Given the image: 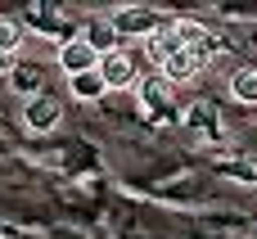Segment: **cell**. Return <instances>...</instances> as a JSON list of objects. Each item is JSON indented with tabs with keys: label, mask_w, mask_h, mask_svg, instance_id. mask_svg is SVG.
<instances>
[{
	"label": "cell",
	"mask_w": 257,
	"mask_h": 239,
	"mask_svg": "<svg viewBox=\"0 0 257 239\" xmlns=\"http://www.w3.org/2000/svg\"><path fill=\"white\" fill-rule=\"evenodd\" d=\"M99 50L86 41V36H68L63 45H59V68L68 72V77H81V72H95L99 68Z\"/></svg>",
	"instance_id": "6da1fadb"
},
{
	"label": "cell",
	"mask_w": 257,
	"mask_h": 239,
	"mask_svg": "<svg viewBox=\"0 0 257 239\" xmlns=\"http://www.w3.org/2000/svg\"><path fill=\"white\" fill-rule=\"evenodd\" d=\"M99 77L108 81V90H136L140 86V72H136V59L126 50H113L99 59Z\"/></svg>",
	"instance_id": "7a4b0ae2"
},
{
	"label": "cell",
	"mask_w": 257,
	"mask_h": 239,
	"mask_svg": "<svg viewBox=\"0 0 257 239\" xmlns=\"http://www.w3.org/2000/svg\"><path fill=\"white\" fill-rule=\"evenodd\" d=\"M23 122H27V131H54L59 122H63V99H54V95H36V99H27V108H23Z\"/></svg>",
	"instance_id": "3957f363"
},
{
	"label": "cell",
	"mask_w": 257,
	"mask_h": 239,
	"mask_svg": "<svg viewBox=\"0 0 257 239\" xmlns=\"http://www.w3.org/2000/svg\"><path fill=\"white\" fill-rule=\"evenodd\" d=\"M108 23L117 27V36H140V41H149V36L163 27V18H158L154 9H117Z\"/></svg>",
	"instance_id": "277c9868"
},
{
	"label": "cell",
	"mask_w": 257,
	"mask_h": 239,
	"mask_svg": "<svg viewBox=\"0 0 257 239\" xmlns=\"http://www.w3.org/2000/svg\"><path fill=\"white\" fill-rule=\"evenodd\" d=\"M136 95H140V104H145L149 113H158V108H176V86H172L163 72H145L140 86H136Z\"/></svg>",
	"instance_id": "5b68a950"
},
{
	"label": "cell",
	"mask_w": 257,
	"mask_h": 239,
	"mask_svg": "<svg viewBox=\"0 0 257 239\" xmlns=\"http://www.w3.org/2000/svg\"><path fill=\"white\" fill-rule=\"evenodd\" d=\"M181 50H185V45H181V36H176V23H163V27L145 41V54H149V63H154V68H163V63H167V59H176Z\"/></svg>",
	"instance_id": "8992f818"
},
{
	"label": "cell",
	"mask_w": 257,
	"mask_h": 239,
	"mask_svg": "<svg viewBox=\"0 0 257 239\" xmlns=\"http://www.w3.org/2000/svg\"><path fill=\"white\" fill-rule=\"evenodd\" d=\"M203 63H208V54H199V50H181L176 59H167L158 72L172 81V86H185V81H194L199 72H203Z\"/></svg>",
	"instance_id": "52a82bcc"
},
{
	"label": "cell",
	"mask_w": 257,
	"mask_h": 239,
	"mask_svg": "<svg viewBox=\"0 0 257 239\" xmlns=\"http://www.w3.org/2000/svg\"><path fill=\"white\" fill-rule=\"evenodd\" d=\"M68 90H72V99H81V104H99V99L108 95V81H104V77H99V68H95V72L68 77Z\"/></svg>",
	"instance_id": "ba28073f"
},
{
	"label": "cell",
	"mask_w": 257,
	"mask_h": 239,
	"mask_svg": "<svg viewBox=\"0 0 257 239\" xmlns=\"http://www.w3.org/2000/svg\"><path fill=\"white\" fill-rule=\"evenodd\" d=\"M176 36H181V45H185V50L212 54V36H208V27H203V23H194V18H176Z\"/></svg>",
	"instance_id": "9c48e42d"
},
{
	"label": "cell",
	"mask_w": 257,
	"mask_h": 239,
	"mask_svg": "<svg viewBox=\"0 0 257 239\" xmlns=\"http://www.w3.org/2000/svg\"><path fill=\"white\" fill-rule=\"evenodd\" d=\"M9 86H14L18 95H32V99H36V95H45V90H41V68H36V63H14Z\"/></svg>",
	"instance_id": "30bf717a"
},
{
	"label": "cell",
	"mask_w": 257,
	"mask_h": 239,
	"mask_svg": "<svg viewBox=\"0 0 257 239\" xmlns=\"http://www.w3.org/2000/svg\"><path fill=\"white\" fill-rule=\"evenodd\" d=\"M230 99L257 104V68H235L230 72Z\"/></svg>",
	"instance_id": "8fae6325"
},
{
	"label": "cell",
	"mask_w": 257,
	"mask_h": 239,
	"mask_svg": "<svg viewBox=\"0 0 257 239\" xmlns=\"http://www.w3.org/2000/svg\"><path fill=\"white\" fill-rule=\"evenodd\" d=\"M81 36H86V41H90L99 54H113V50H122V45H117V27H113V23H90Z\"/></svg>",
	"instance_id": "7c38bea8"
},
{
	"label": "cell",
	"mask_w": 257,
	"mask_h": 239,
	"mask_svg": "<svg viewBox=\"0 0 257 239\" xmlns=\"http://www.w3.org/2000/svg\"><path fill=\"white\" fill-rule=\"evenodd\" d=\"M18 45H23V27L14 18H0V50L5 54H18Z\"/></svg>",
	"instance_id": "4fadbf2b"
},
{
	"label": "cell",
	"mask_w": 257,
	"mask_h": 239,
	"mask_svg": "<svg viewBox=\"0 0 257 239\" xmlns=\"http://www.w3.org/2000/svg\"><path fill=\"white\" fill-rule=\"evenodd\" d=\"M9 72H14V54H5V50H0V77H9Z\"/></svg>",
	"instance_id": "5bb4252c"
}]
</instances>
